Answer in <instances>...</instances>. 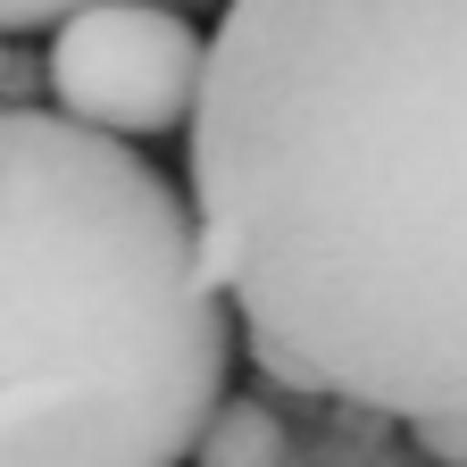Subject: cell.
Instances as JSON below:
<instances>
[{"label": "cell", "mask_w": 467, "mask_h": 467, "mask_svg": "<svg viewBox=\"0 0 467 467\" xmlns=\"http://www.w3.org/2000/svg\"><path fill=\"white\" fill-rule=\"evenodd\" d=\"M184 142L267 392L467 409V0H225Z\"/></svg>", "instance_id": "obj_1"}, {"label": "cell", "mask_w": 467, "mask_h": 467, "mask_svg": "<svg viewBox=\"0 0 467 467\" xmlns=\"http://www.w3.org/2000/svg\"><path fill=\"white\" fill-rule=\"evenodd\" d=\"M225 376L234 309L167 167L0 109V467H184Z\"/></svg>", "instance_id": "obj_2"}, {"label": "cell", "mask_w": 467, "mask_h": 467, "mask_svg": "<svg viewBox=\"0 0 467 467\" xmlns=\"http://www.w3.org/2000/svg\"><path fill=\"white\" fill-rule=\"evenodd\" d=\"M201 50V26L167 0H84L50 26L42 92L117 142H159L192 117Z\"/></svg>", "instance_id": "obj_3"}, {"label": "cell", "mask_w": 467, "mask_h": 467, "mask_svg": "<svg viewBox=\"0 0 467 467\" xmlns=\"http://www.w3.org/2000/svg\"><path fill=\"white\" fill-rule=\"evenodd\" d=\"M192 467H309V418L284 392H217L192 434Z\"/></svg>", "instance_id": "obj_4"}, {"label": "cell", "mask_w": 467, "mask_h": 467, "mask_svg": "<svg viewBox=\"0 0 467 467\" xmlns=\"http://www.w3.org/2000/svg\"><path fill=\"white\" fill-rule=\"evenodd\" d=\"M301 418H309V467H418L400 418H384L368 400L317 392V400H301Z\"/></svg>", "instance_id": "obj_5"}, {"label": "cell", "mask_w": 467, "mask_h": 467, "mask_svg": "<svg viewBox=\"0 0 467 467\" xmlns=\"http://www.w3.org/2000/svg\"><path fill=\"white\" fill-rule=\"evenodd\" d=\"M409 451L426 467H467V409H442V418H400Z\"/></svg>", "instance_id": "obj_6"}, {"label": "cell", "mask_w": 467, "mask_h": 467, "mask_svg": "<svg viewBox=\"0 0 467 467\" xmlns=\"http://www.w3.org/2000/svg\"><path fill=\"white\" fill-rule=\"evenodd\" d=\"M67 9H84V0H0V34H42Z\"/></svg>", "instance_id": "obj_7"}, {"label": "cell", "mask_w": 467, "mask_h": 467, "mask_svg": "<svg viewBox=\"0 0 467 467\" xmlns=\"http://www.w3.org/2000/svg\"><path fill=\"white\" fill-rule=\"evenodd\" d=\"M34 92H42V58H26L17 34H9V58H0V109H17V100H34Z\"/></svg>", "instance_id": "obj_8"}, {"label": "cell", "mask_w": 467, "mask_h": 467, "mask_svg": "<svg viewBox=\"0 0 467 467\" xmlns=\"http://www.w3.org/2000/svg\"><path fill=\"white\" fill-rule=\"evenodd\" d=\"M167 9H184V17H192V9H225V0H167Z\"/></svg>", "instance_id": "obj_9"}, {"label": "cell", "mask_w": 467, "mask_h": 467, "mask_svg": "<svg viewBox=\"0 0 467 467\" xmlns=\"http://www.w3.org/2000/svg\"><path fill=\"white\" fill-rule=\"evenodd\" d=\"M0 58H9V34H0Z\"/></svg>", "instance_id": "obj_10"}, {"label": "cell", "mask_w": 467, "mask_h": 467, "mask_svg": "<svg viewBox=\"0 0 467 467\" xmlns=\"http://www.w3.org/2000/svg\"><path fill=\"white\" fill-rule=\"evenodd\" d=\"M418 467H426V459H418Z\"/></svg>", "instance_id": "obj_11"}]
</instances>
